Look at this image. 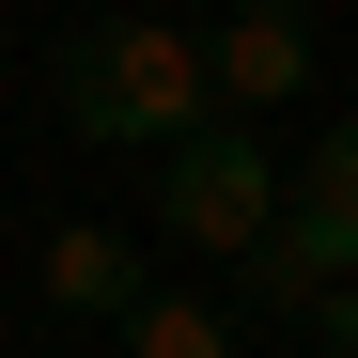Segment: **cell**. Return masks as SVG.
<instances>
[{
    "mask_svg": "<svg viewBox=\"0 0 358 358\" xmlns=\"http://www.w3.org/2000/svg\"><path fill=\"white\" fill-rule=\"evenodd\" d=\"M343 280H358V109L280 156V218L250 250V312H312V296H343Z\"/></svg>",
    "mask_w": 358,
    "mask_h": 358,
    "instance_id": "cell-2",
    "label": "cell"
},
{
    "mask_svg": "<svg viewBox=\"0 0 358 358\" xmlns=\"http://www.w3.org/2000/svg\"><path fill=\"white\" fill-rule=\"evenodd\" d=\"M265 218H280V156L250 125H187L156 156V234L171 250H203V265H250L265 250Z\"/></svg>",
    "mask_w": 358,
    "mask_h": 358,
    "instance_id": "cell-3",
    "label": "cell"
},
{
    "mask_svg": "<svg viewBox=\"0 0 358 358\" xmlns=\"http://www.w3.org/2000/svg\"><path fill=\"white\" fill-rule=\"evenodd\" d=\"M187 47H203L218 125H250V109H280L296 78H312V0H234V16H203Z\"/></svg>",
    "mask_w": 358,
    "mask_h": 358,
    "instance_id": "cell-4",
    "label": "cell"
},
{
    "mask_svg": "<svg viewBox=\"0 0 358 358\" xmlns=\"http://www.w3.org/2000/svg\"><path fill=\"white\" fill-rule=\"evenodd\" d=\"M296 327H312L327 358H358V280H343V296H312V312H296Z\"/></svg>",
    "mask_w": 358,
    "mask_h": 358,
    "instance_id": "cell-7",
    "label": "cell"
},
{
    "mask_svg": "<svg viewBox=\"0 0 358 358\" xmlns=\"http://www.w3.org/2000/svg\"><path fill=\"white\" fill-rule=\"evenodd\" d=\"M109 327H125V358H250V343H234V312H218V296H187V280H141Z\"/></svg>",
    "mask_w": 358,
    "mask_h": 358,
    "instance_id": "cell-6",
    "label": "cell"
},
{
    "mask_svg": "<svg viewBox=\"0 0 358 358\" xmlns=\"http://www.w3.org/2000/svg\"><path fill=\"white\" fill-rule=\"evenodd\" d=\"M125 296H141V265H125V234H109V218H63V234H47V312L109 327Z\"/></svg>",
    "mask_w": 358,
    "mask_h": 358,
    "instance_id": "cell-5",
    "label": "cell"
},
{
    "mask_svg": "<svg viewBox=\"0 0 358 358\" xmlns=\"http://www.w3.org/2000/svg\"><path fill=\"white\" fill-rule=\"evenodd\" d=\"M47 109H63L94 156H171L187 125H218L203 47L171 31V16H78L63 47H47Z\"/></svg>",
    "mask_w": 358,
    "mask_h": 358,
    "instance_id": "cell-1",
    "label": "cell"
}]
</instances>
